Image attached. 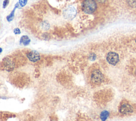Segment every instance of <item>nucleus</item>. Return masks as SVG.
<instances>
[{
	"instance_id": "nucleus-18",
	"label": "nucleus",
	"mask_w": 136,
	"mask_h": 121,
	"mask_svg": "<svg viewBox=\"0 0 136 121\" xmlns=\"http://www.w3.org/2000/svg\"><path fill=\"white\" fill-rule=\"evenodd\" d=\"M2 48H0V53H1L2 52Z\"/></svg>"
},
{
	"instance_id": "nucleus-9",
	"label": "nucleus",
	"mask_w": 136,
	"mask_h": 121,
	"mask_svg": "<svg viewBox=\"0 0 136 121\" xmlns=\"http://www.w3.org/2000/svg\"><path fill=\"white\" fill-rule=\"evenodd\" d=\"M4 64L5 68L7 70H11L13 69L14 63L10 59L6 58L4 62Z\"/></svg>"
},
{
	"instance_id": "nucleus-7",
	"label": "nucleus",
	"mask_w": 136,
	"mask_h": 121,
	"mask_svg": "<svg viewBox=\"0 0 136 121\" xmlns=\"http://www.w3.org/2000/svg\"><path fill=\"white\" fill-rule=\"evenodd\" d=\"M31 43V39L29 38V37L26 35L22 36L20 40V44H22L24 46H28Z\"/></svg>"
},
{
	"instance_id": "nucleus-10",
	"label": "nucleus",
	"mask_w": 136,
	"mask_h": 121,
	"mask_svg": "<svg viewBox=\"0 0 136 121\" xmlns=\"http://www.w3.org/2000/svg\"><path fill=\"white\" fill-rule=\"evenodd\" d=\"M110 113L107 110H103L100 114V118L102 121H105L109 116Z\"/></svg>"
},
{
	"instance_id": "nucleus-6",
	"label": "nucleus",
	"mask_w": 136,
	"mask_h": 121,
	"mask_svg": "<svg viewBox=\"0 0 136 121\" xmlns=\"http://www.w3.org/2000/svg\"><path fill=\"white\" fill-rule=\"evenodd\" d=\"M27 57L30 61L32 62H36L41 59L40 53L36 51H32L27 54Z\"/></svg>"
},
{
	"instance_id": "nucleus-11",
	"label": "nucleus",
	"mask_w": 136,
	"mask_h": 121,
	"mask_svg": "<svg viewBox=\"0 0 136 121\" xmlns=\"http://www.w3.org/2000/svg\"><path fill=\"white\" fill-rule=\"evenodd\" d=\"M41 27L44 30H47L50 28V25L48 21H44L41 24Z\"/></svg>"
},
{
	"instance_id": "nucleus-15",
	"label": "nucleus",
	"mask_w": 136,
	"mask_h": 121,
	"mask_svg": "<svg viewBox=\"0 0 136 121\" xmlns=\"http://www.w3.org/2000/svg\"><path fill=\"white\" fill-rule=\"evenodd\" d=\"M13 33H14V34H16V35H19L21 33V31L19 28H14V29L13 30Z\"/></svg>"
},
{
	"instance_id": "nucleus-4",
	"label": "nucleus",
	"mask_w": 136,
	"mask_h": 121,
	"mask_svg": "<svg viewBox=\"0 0 136 121\" xmlns=\"http://www.w3.org/2000/svg\"><path fill=\"white\" fill-rule=\"evenodd\" d=\"M106 60L109 64L115 65L119 61V55L115 52H110L107 54Z\"/></svg>"
},
{
	"instance_id": "nucleus-19",
	"label": "nucleus",
	"mask_w": 136,
	"mask_h": 121,
	"mask_svg": "<svg viewBox=\"0 0 136 121\" xmlns=\"http://www.w3.org/2000/svg\"><path fill=\"white\" fill-rule=\"evenodd\" d=\"M135 43H136V39H135Z\"/></svg>"
},
{
	"instance_id": "nucleus-14",
	"label": "nucleus",
	"mask_w": 136,
	"mask_h": 121,
	"mask_svg": "<svg viewBox=\"0 0 136 121\" xmlns=\"http://www.w3.org/2000/svg\"><path fill=\"white\" fill-rule=\"evenodd\" d=\"M9 4V0H4L3 3V7L4 9L6 8L7 6Z\"/></svg>"
},
{
	"instance_id": "nucleus-2",
	"label": "nucleus",
	"mask_w": 136,
	"mask_h": 121,
	"mask_svg": "<svg viewBox=\"0 0 136 121\" xmlns=\"http://www.w3.org/2000/svg\"><path fill=\"white\" fill-rule=\"evenodd\" d=\"M91 81L94 84H101L104 80V75L101 71L98 69L93 71L91 74Z\"/></svg>"
},
{
	"instance_id": "nucleus-12",
	"label": "nucleus",
	"mask_w": 136,
	"mask_h": 121,
	"mask_svg": "<svg viewBox=\"0 0 136 121\" xmlns=\"http://www.w3.org/2000/svg\"><path fill=\"white\" fill-rule=\"evenodd\" d=\"M28 0H19V4L20 7H24L27 3Z\"/></svg>"
},
{
	"instance_id": "nucleus-3",
	"label": "nucleus",
	"mask_w": 136,
	"mask_h": 121,
	"mask_svg": "<svg viewBox=\"0 0 136 121\" xmlns=\"http://www.w3.org/2000/svg\"><path fill=\"white\" fill-rule=\"evenodd\" d=\"M77 10L73 6H69L63 11V16L67 20L73 19L77 15Z\"/></svg>"
},
{
	"instance_id": "nucleus-8",
	"label": "nucleus",
	"mask_w": 136,
	"mask_h": 121,
	"mask_svg": "<svg viewBox=\"0 0 136 121\" xmlns=\"http://www.w3.org/2000/svg\"><path fill=\"white\" fill-rule=\"evenodd\" d=\"M19 3H17L16 5H15L14 7V9L13 10L11 11V12L10 13V14L9 15H8V16H7L6 17V20H7V21H9V22H11L12 21L14 18V13H15V11H16V9L17 8V7H20L19 6Z\"/></svg>"
},
{
	"instance_id": "nucleus-17",
	"label": "nucleus",
	"mask_w": 136,
	"mask_h": 121,
	"mask_svg": "<svg viewBox=\"0 0 136 121\" xmlns=\"http://www.w3.org/2000/svg\"><path fill=\"white\" fill-rule=\"evenodd\" d=\"M95 1H97L99 3H103L104 2H105L106 1H107V0H95Z\"/></svg>"
},
{
	"instance_id": "nucleus-13",
	"label": "nucleus",
	"mask_w": 136,
	"mask_h": 121,
	"mask_svg": "<svg viewBox=\"0 0 136 121\" xmlns=\"http://www.w3.org/2000/svg\"><path fill=\"white\" fill-rule=\"evenodd\" d=\"M129 1V4L131 6H136V0H128Z\"/></svg>"
},
{
	"instance_id": "nucleus-16",
	"label": "nucleus",
	"mask_w": 136,
	"mask_h": 121,
	"mask_svg": "<svg viewBox=\"0 0 136 121\" xmlns=\"http://www.w3.org/2000/svg\"><path fill=\"white\" fill-rule=\"evenodd\" d=\"M89 58L92 60H94L96 58V55L94 53H92L90 55Z\"/></svg>"
},
{
	"instance_id": "nucleus-1",
	"label": "nucleus",
	"mask_w": 136,
	"mask_h": 121,
	"mask_svg": "<svg viewBox=\"0 0 136 121\" xmlns=\"http://www.w3.org/2000/svg\"><path fill=\"white\" fill-rule=\"evenodd\" d=\"M97 9V4L95 0H84L82 4V10L87 14L93 13Z\"/></svg>"
},
{
	"instance_id": "nucleus-5",
	"label": "nucleus",
	"mask_w": 136,
	"mask_h": 121,
	"mask_svg": "<svg viewBox=\"0 0 136 121\" xmlns=\"http://www.w3.org/2000/svg\"><path fill=\"white\" fill-rule=\"evenodd\" d=\"M133 111V108L132 106L129 104L124 103L120 106L119 112L121 114L123 115H127L131 114Z\"/></svg>"
}]
</instances>
